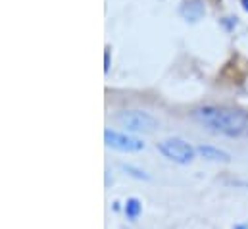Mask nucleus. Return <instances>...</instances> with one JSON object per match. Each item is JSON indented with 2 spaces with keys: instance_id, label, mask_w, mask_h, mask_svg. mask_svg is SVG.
<instances>
[{
  "instance_id": "f257e3e1",
  "label": "nucleus",
  "mask_w": 248,
  "mask_h": 229,
  "mask_svg": "<svg viewBox=\"0 0 248 229\" xmlns=\"http://www.w3.org/2000/svg\"><path fill=\"white\" fill-rule=\"evenodd\" d=\"M192 117L210 131L221 133L225 137L248 135V112L243 108L204 104L192 110Z\"/></svg>"
},
{
  "instance_id": "f03ea898",
  "label": "nucleus",
  "mask_w": 248,
  "mask_h": 229,
  "mask_svg": "<svg viewBox=\"0 0 248 229\" xmlns=\"http://www.w3.org/2000/svg\"><path fill=\"white\" fill-rule=\"evenodd\" d=\"M156 148L164 158H168V160H171L175 164H181V166L190 164L194 160V156H196V148L190 143H186L185 139H181V137L164 139V141H160L156 145Z\"/></svg>"
},
{
  "instance_id": "7ed1b4c3",
  "label": "nucleus",
  "mask_w": 248,
  "mask_h": 229,
  "mask_svg": "<svg viewBox=\"0 0 248 229\" xmlns=\"http://www.w3.org/2000/svg\"><path fill=\"white\" fill-rule=\"evenodd\" d=\"M116 121L131 133H152L158 129V119L144 110H122L116 115Z\"/></svg>"
},
{
  "instance_id": "20e7f679",
  "label": "nucleus",
  "mask_w": 248,
  "mask_h": 229,
  "mask_svg": "<svg viewBox=\"0 0 248 229\" xmlns=\"http://www.w3.org/2000/svg\"><path fill=\"white\" fill-rule=\"evenodd\" d=\"M104 143L106 147L120 150V152H140L144 148V143L129 133H122L116 129H106L104 131Z\"/></svg>"
},
{
  "instance_id": "39448f33",
  "label": "nucleus",
  "mask_w": 248,
  "mask_h": 229,
  "mask_svg": "<svg viewBox=\"0 0 248 229\" xmlns=\"http://www.w3.org/2000/svg\"><path fill=\"white\" fill-rule=\"evenodd\" d=\"M196 152L208 160V162H221V164H229L231 162V154L223 148H217V147H212V145H200L196 148Z\"/></svg>"
},
{
  "instance_id": "423d86ee",
  "label": "nucleus",
  "mask_w": 248,
  "mask_h": 229,
  "mask_svg": "<svg viewBox=\"0 0 248 229\" xmlns=\"http://www.w3.org/2000/svg\"><path fill=\"white\" fill-rule=\"evenodd\" d=\"M204 6L198 2V0H192V2H186L185 6H183V10H181V14L186 17V21L190 19V21H196L198 17H202L204 16Z\"/></svg>"
},
{
  "instance_id": "0eeeda50",
  "label": "nucleus",
  "mask_w": 248,
  "mask_h": 229,
  "mask_svg": "<svg viewBox=\"0 0 248 229\" xmlns=\"http://www.w3.org/2000/svg\"><path fill=\"white\" fill-rule=\"evenodd\" d=\"M125 216H127V220H137L139 216H140V212H142V204H140V200L139 198H135V196H131V198H127L125 200Z\"/></svg>"
},
{
  "instance_id": "6e6552de",
  "label": "nucleus",
  "mask_w": 248,
  "mask_h": 229,
  "mask_svg": "<svg viewBox=\"0 0 248 229\" xmlns=\"http://www.w3.org/2000/svg\"><path fill=\"white\" fill-rule=\"evenodd\" d=\"M122 170H124V172H129L131 175H133V177H137V179H144V181H146V179H150V177H148L146 173L142 172V170H139V168H133V166H129V164H122Z\"/></svg>"
},
{
  "instance_id": "1a4fd4ad",
  "label": "nucleus",
  "mask_w": 248,
  "mask_h": 229,
  "mask_svg": "<svg viewBox=\"0 0 248 229\" xmlns=\"http://www.w3.org/2000/svg\"><path fill=\"white\" fill-rule=\"evenodd\" d=\"M104 64H106L104 65V71H108L110 69V52L108 50H106V56H104Z\"/></svg>"
},
{
  "instance_id": "9d476101",
  "label": "nucleus",
  "mask_w": 248,
  "mask_h": 229,
  "mask_svg": "<svg viewBox=\"0 0 248 229\" xmlns=\"http://www.w3.org/2000/svg\"><path fill=\"white\" fill-rule=\"evenodd\" d=\"M241 6H243L245 12H248V0H241Z\"/></svg>"
},
{
  "instance_id": "9b49d317",
  "label": "nucleus",
  "mask_w": 248,
  "mask_h": 229,
  "mask_svg": "<svg viewBox=\"0 0 248 229\" xmlns=\"http://www.w3.org/2000/svg\"><path fill=\"white\" fill-rule=\"evenodd\" d=\"M235 229H248L247 224H241V226H235Z\"/></svg>"
}]
</instances>
